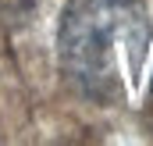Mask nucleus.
Returning a JSON list of instances; mask_svg holds the SVG:
<instances>
[{"label": "nucleus", "mask_w": 153, "mask_h": 146, "mask_svg": "<svg viewBox=\"0 0 153 146\" xmlns=\"http://www.w3.org/2000/svg\"><path fill=\"white\" fill-rule=\"evenodd\" d=\"M150 22L139 0H71L61 18V68L82 96L114 104L146 61Z\"/></svg>", "instance_id": "f257e3e1"}]
</instances>
